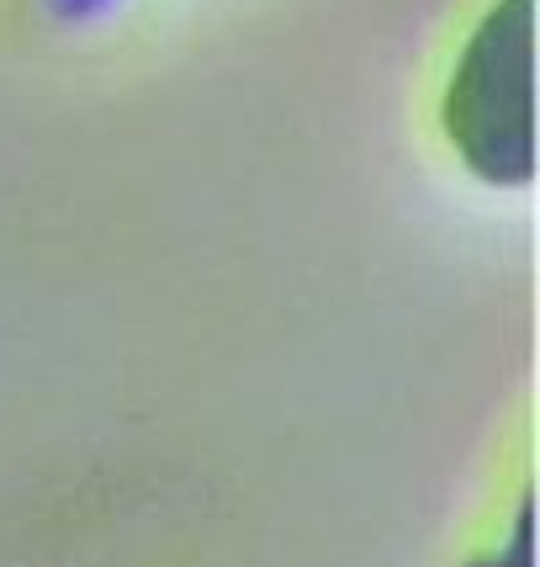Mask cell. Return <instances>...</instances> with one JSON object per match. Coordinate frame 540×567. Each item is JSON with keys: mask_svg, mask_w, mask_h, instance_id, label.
Listing matches in <instances>:
<instances>
[{"mask_svg": "<svg viewBox=\"0 0 540 567\" xmlns=\"http://www.w3.org/2000/svg\"><path fill=\"white\" fill-rule=\"evenodd\" d=\"M536 0H498L471 32L445 91V133L492 186H525L536 171Z\"/></svg>", "mask_w": 540, "mask_h": 567, "instance_id": "cell-1", "label": "cell"}]
</instances>
